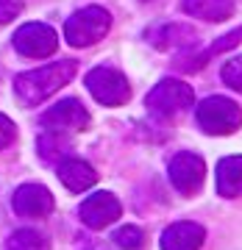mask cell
Returning a JSON list of instances; mask_svg holds the SVG:
<instances>
[{"label": "cell", "mask_w": 242, "mask_h": 250, "mask_svg": "<svg viewBox=\"0 0 242 250\" xmlns=\"http://www.w3.org/2000/svg\"><path fill=\"white\" fill-rule=\"evenodd\" d=\"M75 70H78V64L64 59V62H53L47 67H39V70L22 72V75L14 78V92L25 106H39L42 100H47L62 86H67L75 75Z\"/></svg>", "instance_id": "6da1fadb"}, {"label": "cell", "mask_w": 242, "mask_h": 250, "mask_svg": "<svg viewBox=\"0 0 242 250\" xmlns=\"http://www.w3.org/2000/svg\"><path fill=\"white\" fill-rule=\"evenodd\" d=\"M109 28H111V14L103 6H87L64 22V39L72 47H89L109 34Z\"/></svg>", "instance_id": "7a4b0ae2"}, {"label": "cell", "mask_w": 242, "mask_h": 250, "mask_svg": "<svg viewBox=\"0 0 242 250\" xmlns=\"http://www.w3.org/2000/svg\"><path fill=\"white\" fill-rule=\"evenodd\" d=\"M198 117V125L206 131V134H215V136H225V134H234L237 128L242 125V108L228 98H206L195 111Z\"/></svg>", "instance_id": "3957f363"}, {"label": "cell", "mask_w": 242, "mask_h": 250, "mask_svg": "<svg viewBox=\"0 0 242 250\" xmlns=\"http://www.w3.org/2000/svg\"><path fill=\"white\" fill-rule=\"evenodd\" d=\"M192 103H195L192 86L184 83V81H176V78L159 81V83L148 92V98H145V106L159 117H176V114H181V111H187Z\"/></svg>", "instance_id": "277c9868"}, {"label": "cell", "mask_w": 242, "mask_h": 250, "mask_svg": "<svg viewBox=\"0 0 242 250\" xmlns=\"http://www.w3.org/2000/svg\"><path fill=\"white\" fill-rule=\"evenodd\" d=\"M87 89L103 106H123L131 98V83L114 67H95L87 75Z\"/></svg>", "instance_id": "5b68a950"}, {"label": "cell", "mask_w": 242, "mask_h": 250, "mask_svg": "<svg viewBox=\"0 0 242 250\" xmlns=\"http://www.w3.org/2000/svg\"><path fill=\"white\" fill-rule=\"evenodd\" d=\"M39 125L47 134H70V131H87L89 128V111L81 106V100L67 98L50 106L39 117Z\"/></svg>", "instance_id": "8992f818"}, {"label": "cell", "mask_w": 242, "mask_h": 250, "mask_svg": "<svg viewBox=\"0 0 242 250\" xmlns=\"http://www.w3.org/2000/svg\"><path fill=\"white\" fill-rule=\"evenodd\" d=\"M11 45L20 56L28 59H47L56 53L59 47V36L50 25L45 22H25L22 28H17V34L11 39Z\"/></svg>", "instance_id": "52a82bcc"}, {"label": "cell", "mask_w": 242, "mask_h": 250, "mask_svg": "<svg viewBox=\"0 0 242 250\" xmlns=\"http://www.w3.org/2000/svg\"><path fill=\"white\" fill-rule=\"evenodd\" d=\"M170 184L178 189L181 195H195L203 187V178H206V164L198 153L181 150L170 159Z\"/></svg>", "instance_id": "ba28073f"}, {"label": "cell", "mask_w": 242, "mask_h": 250, "mask_svg": "<svg viewBox=\"0 0 242 250\" xmlns=\"http://www.w3.org/2000/svg\"><path fill=\"white\" fill-rule=\"evenodd\" d=\"M78 214H81V223L87 228L100 231V228L111 225L117 217L123 214V206H120V200L111 192H95V195H89L81 203Z\"/></svg>", "instance_id": "9c48e42d"}, {"label": "cell", "mask_w": 242, "mask_h": 250, "mask_svg": "<svg viewBox=\"0 0 242 250\" xmlns=\"http://www.w3.org/2000/svg\"><path fill=\"white\" fill-rule=\"evenodd\" d=\"M11 206L20 217H28V220H42L53 211V195L50 189L42 187V184H22V187L14 192L11 197Z\"/></svg>", "instance_id": "30bf717a"}, {"label": "cell", "mask_w": 242, "mask_h": 250, "mask_svg": "<svg viewBox=\"0 0 242 250\" xmlns=\"http://www.w3.org/2000/svg\"><path fill=\"white\" fill-rule=\"evenodd\" d=\"M206 231L198 223H173L161 233V250H200Z\"/></svg>", "instance_id": "8fae6325"}, {"label": "cell", "mask_w": 242, "mask_h": 250, "mask_svg": "<svg viewBox=\"0 0 242 250\" xmlns=\"http://www.w3.org/2000/svg\"><path fill=\"white\" fill-rule=\"evenodd\" d=\"M59 181H62L64 187L70 189V192H87V189L95 187V181H98V172L92 170V164H87V161L81 159H64L62 164H59Z\"/></svg>", "instance_id": "7c38bea8"}, {"label": "cell", "mask_w": 242, "mask_h": 250, "mask_svg": "<svg viewBox=\"0 0 242 250\" xmlns=\"http://www.w3.org/2000/svg\"><path fill=\"white\" fill-rule=\"evenodd\" d=\"M148 39L151 45H156L159 50H170V47H187L195 45V31L187 25H178V22H170V25H156L148 31Z\"/></svg>", "instance_id": "4fadbf2b"}, {"label": "cell", "mask_w": 242, "mask_h": 250, "mask_svg": "<svg viewBox=\"0 0 242 250\" xmlns=\"http://www.w3.org/2000/svg\"><path fill=\"white\" fill-rule=\"evenodd\" d=\"M217 195L223 197L242 195V156H228L217 164Z\"/></svg>", "instance_id": "5bb4252c"}, {"label": "cell", "mask_w": 242, "mask_h": 250, "mask_svg": "<svg viewBox=\"0 0 242 250\" xmlns=\"http://www.w3.org/2000/svg\"><path fill=\"white\" fill-rule=\"evenodd\" d=\"M234 0H184L181 9L187 11L189 17H200L209 22H223L234 14Z\"/></svg>", "instance_id": "9a60e30c"}, {"label": "cell", "mask_w": 242, "mask_h": 250, "mask_svg": "<svg viewBox=\"0 0 242 250\" xmlns=\"http://www.w3.org/2000/svg\"><path fill=\"white\" fill-rule=\"evenodd\" d=\"M9 250H50L47 239L39 231H31V228H20V231L11 233L9 239Z\"/></svg>", "instance_id": "2e32d148"}, {"label": "cell", "mask_w": 242, "mask_h": 250, "mask_svg": "<svg viewBox=\"0 0 242 250\" xmlns=\"http://www.w3.org/2000/svg\"><path fill=\"white\" fill-rule=\"evenodd\" d=\"M242 42V28H237V31H231V34H225L220 42H215V45L209 47L206 53H200V56H195V62L189 64V70H200L203 64H206V59L209 56H215V53H223V50H228V47H237Z\"/></svg>", "instance_id": "e0dca14e"}, {"label": "cell", "mask_w": 242, "mask_h": 250, "mask_svg": "<svg viewBox=\"0 0 242 250\" xmlns=\"http://www.w3.org/2000/svg\"><path fill=\"white\" fill-rule=\"evenodd\" d=\"M114 242H117V248H123V250H142L145 248V233H142V228H136V225H123V228H117Z\"/></svg>", "instance_id": "ac0fdd59"}, {"label": "cell", "mask_w": 242, "mask_h": 250, "mask_svg": "<svg viewBox=\"0 0 242 250\" xmlns=\"http://www.w3.org/2000/svg\"><path fill=\"white\" fill-rule=\"evenodd\" d=\"M64 150H67V142H64L59 134H42L39 136V156H42L45 161L59 159Z\"/></svg>", "instance_id": "d6986e66"}, {"label": "cell", "mask_w": 242, "mask_h": 250, "mask_svg": "<svg viewBox=\"0 0 242 250\" xmlns=\"http://www.w3.org/2000/svg\"><path fill=\"white\" fill-rule=\"evenodd\" d=\"M223 81L231 89L242 92V56H237V59L223 64Z\"/></svg>", "instance_id": "ffe728a7"}, {"label": "cell", "mask_w": 242, "mask_h": 250, "mask_svg": "<svg viewBox=\"0 0 242 250\" xmlns=\"http://www.w3.org/2000/svg\"><path fill=\"white\" fill-rule=\"evenodd\" d=\"M22 6H25L22 0H0V25H6L14 17H20Z\"/></svg>", "instance_id": "44dd1931"}, {"label": "cell", "mask_w": 242, "mask_h": 250, "mask_svg": "<svg viewBox=\"0 0 242 250\" xmlns=\"http://www.w3.org/2000/svg\"><path fill=\"white\" fill-rule=\"evenodd\" d=\"M14 136H17V125L11 123L6 114H0V150L9 147V145L14 142Z\"/></svg>", "instance_id": "7402d4cb"}, {"label": "cell", "mask_w": 242, "mask_h": 250, "mask_svg": "<svg viewBox=\"0 0 242 250\" xmlns=\"http://www.w3.org/2000/svg\"><path fill=\"white\" fill-rule=\"evenodd\" d=\"M142 3H151V0H142Z\"/></svg>", "instance_id": "603a6c76"}]
</instances>
